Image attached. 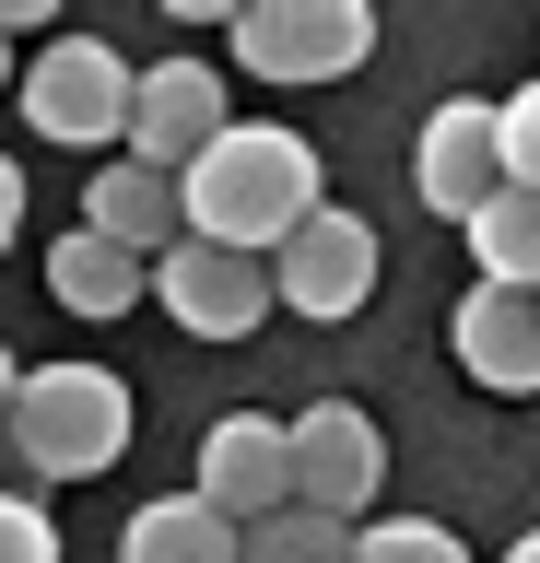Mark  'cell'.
I'll return each instance as SVG.
<instances>
[{"label":"cell","mask_w":540,"mask_h":563,"mask_svg":"<svg viewBox=\"0 0 540 563\" xmlns=\"http://www.w3.org/2000/svg\"><path fill=\"white\" fill-rule=\"evenodd\" d=\"M177 188H188V235L235 246V258H283V246L329 211L318 200V141L283 130V118H235Z\"/></svg>","instance_id":"1"},{"label":"cell","mask_w":540,"mask_h":563,"mask_svg":"<svg viewBox=\"0 0 540 563\" xmlns=\"http://www.w3.org/2000/svg\"><path fill=\"white\" fill-rule=\"evenodd\" d=\"M130 387L107 364H24L12 376V457L36 470V482H95L130 457Z\"/></svg>","instance_id":"2"},{"label":"cell","mask_w":540,"mask_h":563,"mask_svg":"<svg viewBox=\"0 0 540 563\" xmlns=\"http://www.w3.org/2000/svg\"><path fill=\"white\" fill-rule=\"evenodd\" d=\"M24 130L59 141V153H130V130H142V70L118 59L107 35H47L36 70H24Z\"/></svg>","instance_id":"3"},{"label":"cell","mask_w":540,"mask_h":563,"mask_svg":"<svg viewBox=\"0 0 540 563\" xmlns=\"http://www.w3.org/2000/svg\"><path fill=\"white\" fill-rule=\"evenodd\" d=\"M235 35V70L247 82H353L364 47H376V12L364 0H247V12H223Z\"/></svg>","instance_id":"4"},{"label":"cell","mask_w":540,"mask_h":563,"mask_svg":"<svg viewBox=\"0 0 540 563\" xmlns=\"http://www.w3.org/2000/svg\"><path fill=\"white\" fill-rule=\"evenodd\" d=\"M411 188H423V211H447V223L470 235V223L505 200V106L447 95L423 118V141H411Z\"/></svg>","instance_id":"5"},{"label":"cell","mask_w":540,"mask_h":563,"mask_svg":"<svg viewBox=\"0 0 540 563\" xmlns=\"http://www.w3.org/2000/svg\"><path fill=\"white\" fill-rule=\"evenodd\" d=\"M294 493L318 505V517H376V493H388V434L364 399H306L294 411Z\"/></svg>","instance_id":"6"},{"label":"cell","mask_w":540,"mask_h":563,"mask_svg":"<svg viewBox=\"0 0 540 563\" xmlns=\"http://www.w3.org/2000/svg\"><path fill=\"white\" fill-rule=\"evenodd\" d=\"M200 505H223L235 528H271L283 505H306L294 493V422L283 411H223L212 434H200Z\"/></svg>","instance_id":"7"},{"label":"cell","mask_w":540,"mask_h":563,"mask_svg":"<svg viewBox=\"0 0 540 563\" xmlns=\"http://www.w3.org/2000/svg\"><path fill=\"white\" fill-rule=\"evenodd\" d=\"M153 306L177 317L188 341H247L258 317L283 306V282H271V258H235V246H200V235H188L177 258H153Z\"/></svg>","instance_id":"8"},{"label":"cell","mask_w":540,"mask_h":563,"mask_svg":"<svg viewBox=\"0 0 540 563\" xmlns=\"http://www.w3.org/2000/svg\"><path fill=\"white\" fill-rule=\"evenodd\" d=\"M271 282H283V306H294V317H318V329L364 317V294H376V223L329 200L318 223H306V235L271 258Z\"/></svg>","instance_id":"9"},{"label":"cell","mask_w":540,"mask_h":563,"mask_svg":"<svg viewBox=\"0 0 540 563\" xmlns=\"http://www.w3.org/2000/svg\"><path fill=\"white\" fill-rule=\"evenodd\" d=\"M223 130H235V95H223L212 59H165V70H142V130H130V153H142V165L188 176Z\"/></svg>","instance_id":"10"},{"label":"cell","mask_w":540,"mask_h":563,"mask_svg":"<svg viewBox=\"0 0 540 563\" xmlns=\"http://www.w3.org/2000/svg\"><path fill=\"white\" fill-rule=\"evenodd\" d=\"M447 352H459L470 387H494V399H540V294H494V282H470L459 317H447Z\"/></svg>","instance_id":"11"},{"label":"cell","mask_w":540,"mask_h":563,"mask_svg":"<svg viewBox=\"0 0 540 563\" xmlns=\"http://www.w3.org/2000/svg\"><path fill=\"white\" fill-rule=\"evenodd\" d=\"M82 223L107 246H130V258H177L188 246V188L165 165H142V153H118L107 176H82Z\"/></svg>","instance_id":"12"},{"label":"cell","mask_w":540,"mask_h":563,"mask_svg":"<svg viewBox=\"0 0 540 563\" xmlns=\"http://www.w3.org/2000/svg\"><path fill=\"white\" fill-rule=\"evenodd\" d=\"M118 563H247V528L200 505V493H153L142 517L118 528Z\"/></svg>","instance_id":"13"},{"label":"cell","mask_w":540,"mask_h":563,"mask_svg":"<svg viewBox=\"0 0 540 563\" xmlns=\"http://www.w3.org/2000/svg\"><path fill=\"white\" fill-rule=\"evenodd\" d=\"M47 294H59L71 317H118V306L153 294V258H130V246H107L95 223H71V235L47 246Z\"/></svg>","instance_id":"14"},{"label":"cell","mask_w":540,"mask_h":563,"mask_svg":"<svg viewBox=\"0 0 540 563\" xmlns=\"http://www.w3.org/2000/svg\"><path fill=\"white\" fill-rule=\"evenodd\" d=\"M470 271L494 282V294H540V188H505L470 223Z\"/></svg>","instance_id":"15"},{"label":"cell","mask_w":540,"mask_h":563,"mask_svg":"<svg viewBox=\"0 0 540 563\" xmlns=\"http://www.w3.org/2000/svg\"><path fill=\"white\" fill-rule=\"evenodd\" d=\"M364 528L353 517H318V505H283L271 528H247V563H353Z\"/></svg>","instance_id":"16"},{"label":"cell","mask_w":540,"mask_h":563,"mask_svg":"<svg viewBox=\"0 0 540 563\" xmlns=\"http://www.w3.org/2000/svg\"><path fill=\"white\" fill-rule=\"evenodd\" d=\"M353 563H470V540L447 517H364V552Z\"/></svg>","instance_id":"17"},{"label":"cell","mask_w":540,"mask_h":563,"mask_svg":"<svg viewBox=\"0 0 540 563\" xmlns=\"http://www.w3.org/2000/svg\"><path fill=\"white\" fill-rule=\"evenodd\" d=\"M0 563H59V517H47V493H12V505H0Z\"/></svg>","instance_id":"18"},{"label":"cell","mask_w":540,"mask_h":563,"mask_svg":"<svg viewBox=\"0 0 540 563\" xmlns=\"http://www.w3.org/2000/svg\"><path fill=\"white\" fill-rule=\"evenodd\" d=\"M505 188H540V82L505 95Z\"/></svg>","instance_id":"19"},{"label":"cell","mask_w":540,"mask_h":563,"mask_svg":"<svg viewBox=\"0 0 540 563\" xmlns=\"http://www.w3.org/2000/svg\"><path fill=\"white\" fill-rule=\"evenodd\" d=\"M494 563H540V528H529V540H517V552H494Z\"/></svg>","instance_id":"20"}]
</instances>
